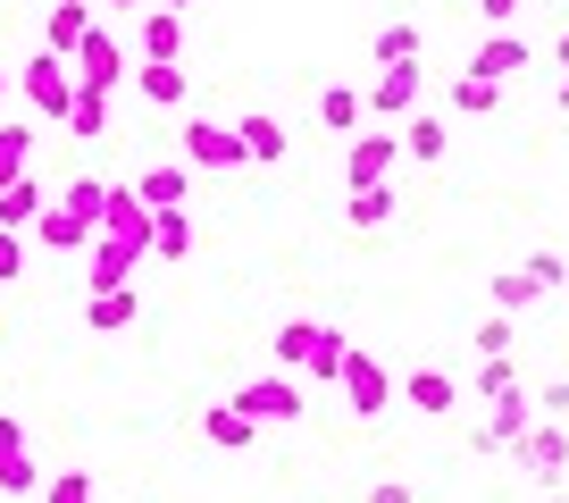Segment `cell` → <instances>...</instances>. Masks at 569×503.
<instances>
[{
	"label": "cell",
	"instance_id": "1",
	"mask_svg": "<svg viewBox=\"0 0 569 503\" xmlns=\"http://www.w3.org/2000/svg\"><path fill=\"white\" fill-rule=\"evenodd\" d=\"M234 403H243L260 428H302L310 377H302V369H268V377H251V386H234Z\"/></svg>",
	"mask_w": 569,
	"mask_h": 503
},
{
	"label": "cell",
	"instance_id": "2",
	"mask_svg": "<svg viewBox=\"0 0 569 503\" xmlns=\"http://www.w3.org/2000/svg\"><path fill=\"white\" fill-rule=\"evenodd\" d=\"M536 420H545L536 412V386H511V395H495L486 420L469 428V453H486V462H495V453H519V436H528Z\"/></svg>",
	"mask_w": 569,
	"mask_h": 503
},
{
	"label": "cell",
	"instance_id": "3",
	"mask_svg": "<svg viewBox=\"0 0 569 503\" xmlns=\"http://www.w3.org/2000/svg\"><path fill=\"white\" fill-rule=\"evenodd\" d=\"M26 109H34L42 126H68V109H76V59H59V51L26 59Z\"/></svg>",
	"mask_w": 569,
	"mask_h": 503
},
{
	"label": "cell",
	"instance_id": "4",
	"mask_svg": "<svg viewBox=\"0 0 569 503\" xmlns=\"http://www.w3.org/2000/svg\"><path fill=\"white\" fill-rule=\"evenodd\" d=\"M343 403H352V420H377V412L402 403V386H393V369L377 353H360V344H352V361H343Z\"/></svg>",
	"mask_w": 569,
	"mask_h": 503
},
{
	"label": "cell",
	"instance_id": "5",
	"mask_svg": "<svg viewBox=\"0 0 569 503\" xmlns=\"http://www.w3.org/2000/svg\"><path fill=\"white\" fill-rule=\"evenodd\" d=\"M410 109H427V68H419V59H402V68H377V85H369V118L402 126Z\"/></svg>",
	"mask_w": 569,
	"mask_h": 503
},
{
	"label": "cell",
	"instance_id": "6",
	"mask_svg": "<svg viewBox=\"0 0 569 503\" xmlns=\"http://www.w3.org/2000/svg\"><path fill=\"white\" fill-rule=\"evenodd\" d=\"M177 160H193V168H243L251 151H243V126H227V118H184V151Z\"/></svg>",
	"mask_w": 569,
	"mask_h": 503
},
{
	"label": "cell",
	"instance_id": "7",
	"mask_svg": "<svg viewBox=\"0 0 569 503\" xmlns=\"http://www.w3.org/2000/svg\"><path fill=\"white\" fill-rule=\"evenodd\" d=\"M393 168H402V126H393V135H352V151H343V194H352V185H393Z\"/></svg>",
	"mask_w": 569,
	"mask_h": 503
},
{
	"label": "cell",
	"instance_id": "8",
	"mask_svg": "<svg viewBox=\"0 0 569 503\" xmlns=\"http://www.w3.org/2000/svg\"><path fill=\"white\" fill-rule=\"evenodd\" d=\"M76 76H84V85H101V92H118V85H134V59H126V42L109 34V26H92L84 51H76Z\"/></svg>",
	"mask_w": 569,
	"mask_h": 503
},
{
	"label": "cell",
	"instance_id": "9",
	"mask_svg": "<svg viewBox=\"0 0 569 503\" xmlns=\"http://www.w3.org/2000/svg\"><path fill=\"white\" fill-rule=\"evenodd\" d=\"M519 462H528L536 486H561V470H569V420H536V428L519 436Z\"/></svg>",
	"mask_w": 569,
	"mask_h": 503
},
{
	"label": "cell",
	"instance_id": "10",
	"mask_svg": "<svg viewBox=\"0 0 569 503\" xmlns=\"http://www.w3.org/2000/svg\"><path fill=\"white\" fill-rule=\"evenodd\" d=\"M0 495L9 503L42 495V470H34V453H26V420H0Z\"/></svg>",
	"mask_w": 569,
	"mask_h": 503
},
{
	"label": "cell",
	"instance_id": "11",
	"mask_svg": "<svg viewBox=\"0 0 569 503\" xmlns=\"http://www.w3.org/2000/svg\"><path fill=\"white\" fill-rule=\"evenodd\" d=\"M134 194H142V210L160 218V210H184V194H193V160H151L134 177Z\"/></svg>",
	"mask_w": 569,
	"mask_h": 503
},
{
	"label": "cell",
	"instance_id": "12",
	"mask_svg": "<svg viewBox=\"0 0 569 503\" xmlns=\"http://www.w3.org/2000/svg\"><path fill=\"white\" fill-rule=\"evenodd\" d=\"M92 0H51V18H42V51H59V59H76L84 51V34H92Z\"/></svg>",
	"mask_w": 569,
	"mask_h": 503
},
{
	"label": "cell",
	"instance_id": "13",
	"mask_svg": "<svg viewBox=\"0 0 569 503\" xmlns=\"http://www.w3.org/2000/svg\"><path fill=\"white\" fill-rule=\"evenodd\" d=\"M134 92L151 109H184L193 101V85H184V59H134Z\"/></svg>",
	"mask_w": 569,
	"mask_h": 503
},
{
	"label": "cell",
	"instance_id": "14",
	"mask_svg": "<svg viewBox=\"0 0 569 503\" xmlns=\"http://www.w3.org/2000/svg\"><path fill=\"white\" fill-rule=\"evenodd\" d=\"M469 68H478V76H502V85H511L519 68H536V51L511 34V26H486V42L469 51Z\"/></svg>",
	"mask_w": 569,
	"mask_h": 503
},
{
	"label": "cell",
	"instance_id": "15",
	"mask_svg": "<svg viewBox=\"0 0 569 503\" xmlns=\"http://www.w3.org/2000/svg\"><path fill=\"white\" fill-rule=\"evenodd\" d=\"M343 361H352V336H343V327H310V353H302V377L310 386H343Z\"/></svg>",
	"mask_w": 569,
	"mask_h": 503
},
{
	"label": "cell",
	"instance_id": "16",
	"mask_svg": "<svg viewBox=\"0 0 569 503\" xmlns=\"http://www.w3.org/2000/svg\"><path fill=\"white\" fill-rule=\"evenodd\" d=\"M201 436H210L218 453H251V445H260V420L227 395V403H210V412H201Z\"/></svg>",
	"mask_w": 569,
	"mask_h": 503
},
{
	"label": "cell",
	"instance_id": "17",
	"mask_svg": "<svg viewBox=\"0 0 569 503\" xmlns=\"http://www.w3.org/2000/svg\"><path fill=\"white\" fill-rule=\"evenodd\" d=\"M134 319H142L134 286H101V294H84V336H126Z\"/></svg>",
	"mask_w": 569,
	"mask_h": 503
},
{
	"label": "cell",
	"instance_id": "18",
	"mask_svg": "<svg viewBox=\"0 0 569 503\" xmlns=\"http://www.w3.org/2000/svg\"><path fill=\"white\" fill-rule=\"evenodd\" d=\"M402 403H410V412H427V420H445L452 403H461V377H452V369H410L402 377Z\"/></svg>",
	"mask_w": 569,
	"mask_h": 503
},
{
	"label": "cell",
	"instance_id": "19",
	"mask_svg": "<svg viewBox=\"0 0 569 503\" xmlns=\"http://www.w3.org/2000/svg\"><path fill=\"white\" fill-rule=\"evenodd\" d=\"M34 244L42 251H92V218L68 210V201H51V210L34 218Z\"/></svg>",
	"mask_w": 569,
	"mask_h": 503
},
{
	"label": "cell",
	"instance_id": "20",
	"mask_svg": "<svg viewBox=\"0 0 569 503\" xmlns=\"http://www.w3.org/2000/svg\"><path fill=\"white\" fill-rule=\"evenodd\" d=\"M445 151H452V126L436 118V109H410V118H402V160L436 168V160H445Z\"/></svg>",
	"mask_w": 569,
	"mask_h": 503
},
{
	"label": "cell",
	"instance_id": "21",
	"mask_svg": "<svg viewBox=\"0 0 569 503\" xmlns=\"http://www.w3.org/2000/svg\"><path fill=\"white\" fill-rule=\"evenodd\" d=\"M51 210V194H42L34 185V168H26V177H9L0 185V227H18V235H34V218Z\"/></svg>",
	"mask_w": 569,
	"mask_h": 503
},
{
	"label": "cell",
	"instance_id": "22",
	"mask_svg": "<svg viewBox=\"0 0 569 503\" xmlns=\"http://www.w3.org/2000/svg\"><path fill=\"white\" fill-rule=\"evenodd\" d=\"M142 59H184V9H142Z\"/></svg>",
	"mask_w": 569,
	"mask_h": 503
},
{
	"label": "cell",
	"instance_id": "23",
	"mask_svg": "<svg viewBox=\"0 0 569 503\" xmlns=\"http://www.w3.org/2000/svg\"><path fill=\"white\" fill-rule=\"evenodd\" d=\"M360 118H369V92L360 85H327L319 92V126L327 135H360Z\"/></svg>",
	"mask_w": 569,
	"mask_h": 503
},
{
	"label": "cell",
	"instance_id": "24",
	"mask_svg": "<svg viewBox=\"0 0 569 503\" xmlns=\"http://www.w3.org/2000/svg\"><path fill=\"white\" fill-rule=\"evenodd\" d=\"M234 126H243V151H251L260 168H277L284 151H293V135H284V126L268 118V109H251V118H234Z\"/></svg>",
	"mask_w": 569,
	"mask_h": 503
},
{
	"label": "cell",
	"instance_id": "25",
	"mask_svg": "<svg viewBox=\"0 0 569 503\" xmlns=\"http://www.w3.org/2000/svg\"><path fill=\"white\" fill-rule=\"evenodd\" d=\"M452 109H461V118H495V109H502V76L461 68V76H452Z\"/></svg>",
	"mask_w": 569,
	"mask_h": 503
},
{
	"label": "cell",
	"instance_id": "26",
	"mask_svg": "<svg viewBox=\"0 0 569 503\" xmlns=\"http://www.w3.org/2000/svg\"><path fill=\"white\" fill-rule=\"evenodd\" d=\"M393 201H402L393 185H352V194H343V218H352L360 235H377V227L393 218Z\"/></svg>",
	"mask_w": 569,
	"mask_h": 503
},
{
	"label": "cell",
	"instance_id": "27",
	"mask_svg": "<svg viewBox=\"0 0 569 503\" xmlns=\"http://www.w3.org/2000/svg\"><path fill=\"white\" fill-rule=\"evenodd\" d=\"M68 135H84V144H101V135H109V92H101V85H84V76H76V109H68Z\"/></svg>",
	"mask_w": 569,
	"mask_h": 503
},
{
	"label": "cell",
	"instance_id": "28",
	"mask_svg": "<svg viewBox=\"0 0 569 503\" xmlns=\"http://www.w3.org/2000/svg\"><path fill=\"white\" fill-rule=\"evenodd\" d=\"M427 51V34L410 18H393V26H377V68H402V59H419Z\"/></svg>",
	"mask_w": 569,
	"mask_h": 503
},
{
	"label": "cell",
	"instance_id": "29",
	"mask_svg": "<svg viewBox=\"0 0 569 503\" xmlns=\"http://www.w3.org/2000/svg\"><path fill=\"white\" fill-rule=\"evenodd\" d=\"M26 168H34V126L0 118V185H9V177H26Z\"/></svg>",
	"mask_w": 569,
	"mask_h": 503
},
{
	"label": "cell",
	"instance_id": "30",
	"mask_svg": "<svg viewBox=\"0 0 569 503\" xmlns=\"http://www.w3.org/2000/svg\"><path fill=\"white\" fill-rule=\"evenodd\" d=\"M184 251H193V218L160 210V227H151V260H184Z\"/></svg>",
	"mask_w": 569,
	"mask_h": 503
},
{
	"label": "cell",
	"instance_id": "31",
	"mask_svg": "<svg viewBox=\"0 0 569 503\" xmlns=\"http://www.w3.org/2000/svg\"><path fill=\"white\" fill-rule=\"evenodd\" d=\"M486 294H495V310H511V319H519V310H528L545 286H536L528 269H495V286H486Z\"/></svg>",
	"mask_w": 569,
	"mask_h": 503
},
{
	"label": "cell",
	"instance_id": "32",
	"mask_svg": "<svg viewBox=\"0 0 569 503\" xmlns=\"http://www.w3.org/2000/svg\"><path fill=\"white\" fill-rule=\"evenodd\" d=\"M469 344H478V361H502V353H511V310H486V319H478V336H469Z\"/></svg>",
	"mask_w": 569,
	"mask_h": 503
},
{
	"label": "cell",
	"instance_id": "33",
	"mask_svg": "<svg viewBox=\"0 0 569 503\" xmlns=\"http://www.w3.org/2000/svg\"><path fill=\"white\" fill-rule=\"evenodd\" d=\"M59 201H68V210H84L92 227H101V210H109V177H92V168H84V177H76V185H68Z\"/></svg>",
	"mask_w": 569,
	"mask_h": 503
},
{
	"label": "cell",
	"instance_id": "34",
	"mask_svg": "<svg viewBox=\"0 0 569 503\" xmlns=\"http://www.w3.org/2000/svg\"><path fill=\"white\" fill-rule=\"evenodd\" d=\"M42 503H101V495H92V470H59V479H42Z\"/></svg>",
	"mask_w": 569,
	"mask_h": 503
},
{
	"label": "cell",
	"instance_id": "35",
	"mask_svg": "<svg viewBox=\"0 0 569 503\" xmlns=\"http://www.w3.org/2000/svg\"><path fill=\"white\" fill-rule=\"evenodd\" d=\"M519 269H528V277H536V286H545V294H561V286H569V260H561V251H552V244H545V251H528Z\"/></svg>",
	"mask_w": 569,
	"mask_h": 503
},
{
	"label": "cell",
	"instance_id": "36",
	"mask_svg": "<svg viewBox=\"0 0 569 503\" xmlns=\"http://www.w3.org/2000/svg\"><path fill=\"white\" fill-rule=\"evenodd\" d=\"M519 386V369H511V353L502 361H478V403H495V395H511Z\"/></svg>",
	"mask_w": 569,
	"mask_h": 503
},
{
	"label": "cell",
	"instance_id": "37",
	"mask_svg": "<svg viewBox=\"0 0 569 503\" xmlns=\"http://www.w3.org/2000/svg\"><path fill=\"white\" fill-rule=\"evenodd\" d=\"M26 244H34V235L0 227V286H18V277H26Z\"/></svg>",
	"mask_w": 569,
	"mask_h": 503
},
{
	"label": "cell",
	"instance_id": "38",
	"mask_svg": "<svg viewBox=\"0 0 569 503\" xmlns=\"http://www.w3.org/2000/svg\"><path fill=\"white\" fill-rule=\"evenodd\" d=\"M536 412H545V420H569V377H552V386H536Z\"/></svg>",
	"mask_w": 569,
	"mask_h": 503
},
{
	"label": "cell",
	"instance_id": "39",
	"mask_svg": "<svg viewBox=\"0 0 569 503\" xmlns=\"http://www.w3.org/2000/svg\"><path fill=\"white\" fill-rule=\"evenodd\" d=\"M369 503H419V495H410V479H377V486H369Z\"/></svg>",
	"mask_w": 569,
	"mask_h": 503
},
{
	"label": "cell",
	"instance_id": "40",
	"mask_svg": "<svg viewBox=\"0 0 569 503\" xmlns=\"http://www.w3.org/2000/svg\"><path fill=\"white\" fill-rule=\"evenodd\" d=\"M519 9H528V0H478V18H486V26H511Z\"/></svg>",
	"mask_w": 569,
	"mask_h": 503
},
{
	"label": "cell",
	"instance_id": "41",
	"mask_svg": "<svg viewBox=\"0 0 569 503\" xmlns=\"http://www.w3.org/2000/svg\"><path fill=\"white\" fill-rule=\"evenodd\" d=\"M552 68H569V26H552Z\"/></svg>",
	"mask_w": 569,
	"mask_h": 503
},
{
	"label": "cell",
	"instance_id": "42",
	"mask_svg": "<svg viewBox=\"0 0 569 503\" xmlns=\"http://www.w3.org/2000/svg\"><path fill=\"white\" fill-rule=\"evenodd\" d=\"M101 9H160V0H101Z\"/></svg>",
	"mask_w": 569,
	"mask_h": 503
},
{
	"label": "cell",
	"instance_id": "43",
	"mask_svg": "<svg viewBox=\"0 0 569 503\" xmlns=\"http://www.w3.org/2000/svg\"><path fill=\"white\" fill-rule=\"evenodd\" d=\"M561 118H569V68H561Z\"/></svg>",
	"mask_w": 569,
	"mask_h": 503
},
{
	"label": "cell",
	"instance_id": "44",
	"mask_svg": "<svg viewBox=\"0 0 569 503\" xmlns=\"http://www.w3.org/2000/svg\"><path fill=\"white\" fill-rule=\"evenodd\" d=\"M545 503H569V495H561V486H545Z\"/></svg>",
	"mask_w": 569,
	"mask_h": 503
},
{
	"label": "cell",
	"instance_id": "45",
	"mask_svg": "<svg viewBox=\"0 0 569 503\" xmlns=\"http://www.w3.org/2000/svg\"><path fill=\"white\" fill-rule=\"evenodd\" d=\"M160 9H193V0H160Z\"/></svg>",
	"mask_w": 569,
	"mask_h": 503
},
{
	"label": "cell",
	"instance_id": "46",
	"mask_svg": "<svg viewBox=\"0 0 569 503\" xmlns=\"http://www.w3.org/2000/svg\"><path fill=\"white\" fill-rule=\"evenodd\" d=\"M0 92H9V68H0Z\"/></svg>",
	"mask_w": 569,
	"mask_h": 503
}]
</instances>
